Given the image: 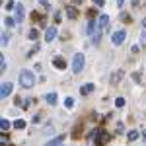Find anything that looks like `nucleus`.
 Segmentation results:
<instances>
[{
    "label": "nucleus",
    "mask_w": 146,
    "mask_h": 146,
    "mask_svg": "<svg viewBox=\"0 0 146 146\" xmlns=\"http://www.w3.org/2000/svg\"><path fill=\"white\" fill-rule=\"evenodd\" d=\"M14 127H16V129H25V121H22V119H18V121L14 123Z\"/></svg>",
    "instance_id": "a211bd4d"
},
{
    "label": "nucleus",
    "mask_w": 146,
    "mask_h": 146,
    "mask_svg": "<svg viewBox=\"0 0 146 146\" xmlns=\"http://www.w3.org/2000/svg\"><path fill=\"white\" fill-rule=\"evenodd\" d=\"M80 2H82V0H80Z\"/></svg>",
    "instance_id": "72a5a7b5"
},
{
    "label": "nucleus",
    "mask_w": 146,
    "mask_h": 146,
    "mask_svg": "<svg viewBox=\"0 0 146 146\" xmlns=\"http://www.w3.org/2000/svg\"><path fill=\"white\" fill-rule=\"evenodd\" d=\"M125 31L123 29H119V31H115V33L111 35V41H113V45H121V43H123L125 41Z\"/></svg>",
    "instance_id": "20e7f679"
},
{
    "label": "nucleus",
    "mask_w": 146,
    "mask_h": 146,
    "mask_svg": "<svg viewBox=\"0 0 146 146\" xmlns=\"http://www.w3.org/2000/svg\"><path fill=\"white\" fill-rule=\"evenodd\" d=\"M53 64H55L58 70H62V68H66V60L62 58V56H55V60H53Z\"/></svg>",
    "instance_id": "9d476101"
},
{
    "label": "nucleus",
    "mask_w": 146,
    "mask_h": 146,
    "mask_svg": "<svg viewBox=\"0 0 146 146\" xmlns=\"http://www.w3.org/2000/svg\"><path fill=\"white\" fill-rule=\"evenodd\" d=\"M8 37H10L8 33H4V35H2V45H6V43H8Z\"/></svg>",
    "instance_id": "bb28decb"
},
{
    "label": "nucleus",
    "mask_w": 146,
    "mask_h": 146,
    "mask_svg": "<svg viewBox=\"0 0 146 146\" xmlns=\"http://www.w3.org/2000/svg\"><path fill=\"white\" fill-rule=\"evenodd\" d=\"M64 105H66V107H72V105H74V100H72V98H66V100H64Z\"/></svg>",
    "instance_id": "5701e85b"
},
{
    "label": "nucleus",
    "mask_w": 146,
    "mask_h": 146,
    "mask_svg": "<svg viewBox=\"0 0 146 146\" xmlns=\"http://www.w3.org/2000/svg\"><path fill=\"white\" fill-rule=\"evenodd\" d=\"M142 27H146V18H144V20H142Z\"/></svg>",
    "instance_id": "2f4dec72"
},
{
    "label": "nucleus",
    "mask_w": 146,
    "mask_h": 146,
    "mask_svg": "<svg viewBox=\"0 0 146 146\" xmlns=\"http://www.w3.org/2000/svg\"><path fill=\"white\" fill-rule=\"evenodd\" d=\"M4 8H6V10H14V8H16V4H14V2H8Z\"/></svg>",
    "instance_id": "393cba45"
},
{
    "label": "nucleus",
    "mask_w": 146,
    "mask_h": 146,
    "mask_svg": "<svg viewBox=\"0 0 146 146\" xmlns=\"http://www.w3.org/2000/svg\"><path fill=\"white\" fill-rule=\"evenodd\" d=\"M100 22H96V20H90V23H88V33H90V37L94 39V35L100 31Z\"/></svg>",
    "instance_id": "39448f33"
},
{
    "label": "nucleus",
    "mask_w": 146,
    "mask_h": 146,
    "mask_svg": "<svg viewBox=\"0 0 146 146\" xmlns=\"http://www.w3.org/2000/svg\"><path fill=\"white\" fill-rule=\"evenodd\" d=\"M0 142H2V144H6V146H12V144H10V138H8L6 135H2V138H0Z\"/></svg>",
    "instance_id": "412c9836"
},
{
    "label": "nucleus",
    "mask_w": 146,
    "mask_h": 146,
    "mask_svg": "<svg viewBox=\"0 0 146 146\" xmlns=\"http://www.w3.org/2000/svg\"><path fill=\"white\" fill-rule=\"evenodd\" d=\"M0 129H2V131H8V129H10V121L2 119V121H0Z\"/></svg>",
    "instance_id": "dca6fc26"
},
{
    "label": "nucleus",
    "mask_w": 146,
    "mask_h": 146,
    "mask_svg": "<svg viewBox=\"0 0 146 146\" xmlns=\"http://www.w3.org/2000/svg\"><path fill=\"white\" fill-rule=\"evenodd\" d=\"M94 6H103V0H94Z\"/></svg>",
    "instance_id": "c85d7f7f"
},
{
    "label": "nucleus",
    "mask_w": 146,
    "mask_h": 146,
    "mask_svg": "<svg viewBox=\"0 0 146 146\" xmlns=\"http://www.w3.org/2000/svg\"><path fill=\"white\" fill-rule=\"evenodd\" d=\"M115 105H117V107H123L125 105V98H117V100H115Z\"/></svg>",
    "instance_id": "4be33fe9"
},
{
    "label": "nucleus",
    "mask_w": 146,
    "mask_h": 146,
    "mask_svg": "<svg viewBox=\"0 0 146 146\" xmlns=\"http://www.w3.org/2000/svg\"><path fill=\"white\" fill-rule=\"evenodd\" d=\"M12 88H14V86H12L10 82H4V84L0 86V98H8L12 94Z\"/></svg>",
    "instance_id": "423d86ee"
},
{
    "label": "nucleus",
    "mask_w": 146,
    "mask_h": 146,
    "mask_svg": "<svg viewBox=\"0 0 146 146\" xmlns=\"http://www.w3.org/2000/svg\"><path fill=\"white\" fill-rule=\"evenodd\" d=\"M133 6H135V8H138V0H133Z\"/></svg>",
    "instance_id": "c756f323"
},
{
    "label": "nucleus",
    "mask_w": 146,
    "mask_h": 146,
    "mask_svg": "<svg viewBox=\"0 0 146 146\" xmlns=\"http://www.w3.org/2000/svg\"><path fill=\"white\" fill-rule=\"evenodd\" d=\"M20 84H22L23 88H31L35 84V74L29 72V70H22L20 72Z\"/></svg>",
    "instance_id": "f257e3e1"
},
{
    "label": "nucleus",
    "mask_w": 146,
    "mask_h": 146,
    "mask_svg": "<svg viewBox=\"0 0 146 146\" xmlns=\"http://www.w3.org/2000/svg\"><path fill=\"white\" fill-rule=\"evenodd\" d=\"M117 4H119V6H123V4H125V0H117Z\"/></svg>",
    "instance_id": "7c9ffc66"
},
{
    "label": "nucleus",
    "mask_w": 146,
    "mask_h": 146,
    "mask_svg": "<svg viewBox=\"0 0 146 146\" xmlns=\"http://www.w3.org/2000/svg\"><path fill=\"white\" fill-rule=\"evenodd\" d=\"M64 142V136H56V138H53V140H49L47 142V146H58Z\"/></svg>",
    "instance_id": "ddd939ff"
},
{
    "label": "nucleus",
    "mask_w": 146,
    "mask_h": 146,
    "mask_svg": "<svg viewBox=\"0 0 146 146\" xmlns=\"http://www.w3.org/2000/svg\"><path fill=\"white\" fill-rule=\"evenodd\" d=\"M66 16L70 20H76V18H78V10H76L74 6H66Z\"/></svg>",
    "instance_id": "9b49d317"
},
{
    "label": "nucleus",
    "mask_w": 146,
    "mask_h": 146,
    "mask_svg": "<svg viewBox=\"0 0 146 146\" xmlns=\"http://www.w3.org/2000/svg\"><path fill=\"white\" fill-rule=\"evenodd\" d=\"M98 22H100L101 31H109V16H105V14H103V16H100V20H98Z\"/></svg>",
    "instance_id": "6e6552de"
},
{
    "label": "nucleus",
    "mask_w": 146,
    "mask_h": 146,
    "mask_svg": "<svg viewBox=\"0 0 146 146\" xmlns=\"http://www.w3.org/2000/svg\"><path fill=\"white\" fill-rule=\"evenodd\" d=\"M94 88H96V84H84V86L80 88V94H82V96H88L90 92H94Z\"/></svg>",
    "instance_id": "f8f14e48"
},
{
    "label": "nucleus",
    "mask_w": 146,
    "mask_h": 146,
    "mask_svg": "<svg viewBox=\"0 0 146 146\" xmlns=\"http://www.w3.org/2000/svg\"><path fill=\"white\" fill-rule=\"evenodd\" d=\"M47 101H49L51 105H55L56 103V94H49V96H47Z\"/></svg>",
    "instance_id": "f3484780"
},
{
    "label": "nucleus",
    "mask_w": 146,
    "mask_h": 146,
    "mask_svg": "<svg viewBox=\"0 0 146 146\" xmlns=\"http://www.w3.org/2000/svg\"><path fill=\"white\" fill-rule=\"evenodd\" d=\"M96 140H98V144H105V142L109 140V135H107L105 131H100V133L96 135Z\"/></svg>",
    "instance_id": "1a4fd4ad"
},
{
    "label": "nucleus",
    "mask_w": 146,
    "mask_h": 146,
    "mask_svg": "<svg viewBox=\"0 0 146 146\" xmlns=\"http://www.w3.org/2000/svg\"><path fill=\"white\" fill-rule=\"evenodd\" d=\"M23 18H25V10H23V4H18L16 8H14V20L18 23L23 22Z\"/></svg>",
    "instance_id": "7ed1b4c3"
},
{
    "label": "nucleus",
    "mask_w": 146,
    "mask_h": 146,
    "mask_svg": "<svg viewBox=\"0 0 146 146\" xmlns=\"http://www.w3.org/2000/svg\"><path fill=\"white\" fill-rule=\"evenodd\" d=\"M140 43H142V45H146V31L140 35Z\"/></svg>",
    "instance_id": "cd10ccee"
},
{
    "label": "nucleus",
    "mask_w": 146,
    "mask_h": 146,
    "mask_svg": "<svg viewBox=\"0 0 146 146\" xmlns=\"http://www.w3.org/2000/svg\"><path fill=\"white\" fill-rule=\"evenodd\" d=\"M4 23H6V27H14L16 20H14V18H6V20H4Z\"/></svg>",
    "instance_id": "aec40b11"
},
{
    "label": "nucleus",
    "mask_w": 146,
    "mask_h": 146,
    "mask_svg": "<svg viewBox=\"0 0 146 146\" xmlns=\"http://www.w3.org/2000/svg\"><path fill=\"white\" fill-rule=\"evenodd\" d=\"M37 51H39V45H33V49H31V51H29V53H27V56L35 55V53H37Z\"/></svg>",
    "instance_id": "b1692460"
},
{
    "label": "nucleus",
    "mask_w": 146,
    "mask_h": 146,
    "mask_svg": "<svg viewBox=\"0 0 146 146\" xmlns=\"http://www.w3.org/2000/svg\"><path fill=\"white\" fill-rule=\"evenodd\" d=\"M41 2H43V4H45V0H41Z\"/></svg>",
    "instance_id": "473e14b6"
},
{
    "label": "nucleus",
    "mask_w": 146,
    "mask_h": 146,
    "mask_svg": "<svg viewBox=\"0 0 146 146\" xmlns=\"http://www.w3.org/2000/svg\"><path fill=\"white\" fill-rule=\"evenodd\" d=\"M121 76H123V72H121V70H119V72H115V74L111 76V84H117V82L121 80Z\"/></svg>",
    "instance_id": "4468645a"
},
{
    "label": "nucleus",
    "mask_w": 146,
    "mask_h": 146,
    "mask_svg": "<svg viewBox=\"0 0 146 146\" xmlns=\"http://www.w3.org/2000/svg\"><path fill=\"white\" fill-rule=\"evenodd\" d=\"M121 20H123V22H131V16H129V14H121Z\"/></svg>",
    "instance_id": "a878e982"
},
{
    "label": "nucleus",
    "mask_w": 146,
    "mask_h": 146,
    "mask_svg": "<svg viewBox=\"0 0 146 146\" xmlns=\"http://www.w3.org/2000/svg\"><path fill=\"white\" fill-rule=\"evenodd\" d=\"M37 37H39V31H37V29H29V39H31V41H35V39H37Z\"/></svg>",
    "instance_id": "2eb2a0df"
},
{
    "label": "nucleus",
    "mask_w": 146,
    "mask_h": 146,
    "mask_svg": "<svg viewBox=\"0 0 146 146\" xmlns=\"http://www.w3.org/2000/svg\"><path fill=\"white\" fill-rule=\"evenodd\" d=\"M136 138H138V131H131V133H129V140L133 142V140H136Z\"/></svg>",
    "instance_id": "6ab92c4d"
},
{
    "label": "nucleus",
    "mask_w": 146,
    "mask_h": 146,
    "mask_svg": "<svg viewBox=\"0 0 146 146\" xmlns=\"http://www.w3.org/2000/svg\"><path fill=\"white\" fill-rule=\"evenodd\" d=\"M82 70H84V55L82 53H76L74 55V60H72V72L78 74Z\"/></svg>",
    "instance_id": "f03ea898"
},
{
    "label": "nucleus",
    "mask_w": 146,
    "mask_h": 146,
    "mask_svg": "<svg viewBox=\"0 0 146 146\" xmlns=\"http://www.w3.org/2000/svg\"><path fill=\"white\" fill-rule=\"evenodd\" d=\"M55 37H56V27H55V25L47 27V29H45V41H47V43H51Z\"/></svg>",
    "instance_id": "0eeeda50"
}]
</instances>
